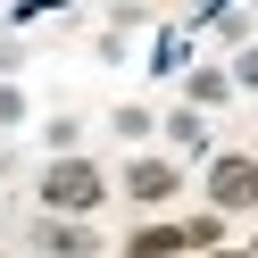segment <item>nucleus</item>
Masks as SVG:
<instances>
[{"instance_id":"1","label":"nucleus","mask_w":258,"mask_h":258,"mask_svg":"<svg viewBox=\"0 0 258 258\" xmlns=\"http://www.w3.org/2000/svg\"><path fill=\"white\" fill-rule=\"evenodd\" d=\"M100 200H108V175L92 167L84 150H75V158H50V167H42V217H92Z\"/></svg>"},{"instance_id":"2","label":"nucleus","mask_w":258,"mask_h":258,"mask_svg":"<svg viewBox=\"0 0 258 258\" xmlns=\"http://www.w3.org/2000/svg\"><path fill=\"white\" fill-rule=\"evenodd\" d=\"M208 200H217V217H241V208H258V158L217 150V158H208Z\"/></svg>"},{"instance_id":"3","label":"nucleus","mask_w":258,"mask_h":258,"mask_svg":"<svg viewBox=\"0 0 258 258\" xmlns=\"http://www.w3.org/2000/svg\"><path fill=\"white\" fill-rule=\"evenodd\" d=\"M175 191H183V167H175V158H134V167H125V200L167 208Z\"/></svg>"},{"instance_id":"4","label":"nucleus","mask_w":258,"mask_h":258,"mask_svg":"<svg viewBox=\"0 0 258 258\" xmlns=\"http://www.w3.org/2000/svg\"><path fill=\"white\" fill-rule=\"evenodd\" d=\"M34 241H42L50 258H92V250H100V233H92V225H75V217H42Z\"/></svg>"},{"instance_id":"5","label":"nucleus","mask_w":258,"mask_h":258,"mask_svg":"<svg viewBox=\"0 0 258 258\" xmlns=\"http://www.w3.org/2000/svg\"><path fill=\"white\" fill-rule=\"evenodd\" d=\"M158 125H167V142H175L183 158H200V150H208V117H200V108H167Z\"/></svg>"},{"instance_id":"6","label":"nucleus","mask_w":258,"mask_h":258,"mask_svg":"<svg viewBox=\"0 0 258 258\" xmlns=\"http://www.w3.org/2000/svg\"><path fill=\"white\" fill-rule=\"evenodd\" d=\"M125 250H134V258H175V250H183V225H142Z\"/></svg>"},{"instance_id":"7","label":"nucleus","mask_w":258,"mask_h":258,"mask_svg":"<svg viewBox=\"0 0 258 258\" xmlns=\"http://www.w3.org/2000/svg\"><path fill=\"white\" fill-rule=\"evenodd\" d=\"M217 100H233V75H225V67H200V75H191V108H217Z\"/></svg>"},{"instance_id":"8","label":"nucleus","mask_w":258,"mask_h":258,"mask_svg":"<svg viewBox=\"0 0 258 258\" xmlns=\"http://www.w3.org/2000/svg\"><path fill=\"white\" fill-rule=\"evenodd\" d=\"M42 142H50V158H75V142H84V125H75V117H50V125H42Z\"/></svg>"},{"instance_id":"9","label":"nucleus","mask_w":258,"mask_h":258,"mask_svg":"<svg viewBox=\"0 0 258 258\" xmlns=\"http://www.w3.org/2000/svg\"><path fill=\"white\" fill-rule=\"evenodd\" d=\"M108 125H117L125 142H150V134H158V117H150V108H117V117H108Z\"/></svg>"},{"instance_id":"10","label":"nucleus","mask_w":258,"mask_h":258,"mask_svg":"<svg viewBox=\"0 0 258 258\" xmlns=\"http://www.w3.org/2000/svg\"><path fill=\"white\" fill-rule=\"evenodd\" d=\"M9 125H25V92L17 84H0V134H9Z\"/></svg>"},{"instance_id":"11","label":"nucleus","mask_w":258,"mask_h":258,"mask_svg":"<svg viewBox=\"0 0 258 258\" xmlns=\"http://www.w3.org/2000/svg\"><path fill=\"white\" fill-rule=\"evenodd\" d=\"M233 92H258V50H241V58H233Z\"/></svg>"}]
</instances>
